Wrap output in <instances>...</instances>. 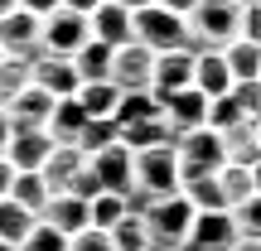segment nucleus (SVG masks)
<instances>
[{
	"label": "nucleus",
	"instance_id": "f257e3e1",
	"mask_svg": "<svg viewBox=\"0 0 261 251\" xmlns=\"http://www.w3.org/2000/svg\"><path fill=\"white\" fill-rule=\"evenodd\" d=\"M140 217H145L150 227V246L155 251H184L189 242V227H194L198 208L189 203L184 193H165V198H145V203H136Z\"/></svg>",
	"mask_w": 261,
	"mask_h": 251
},
{
	"label": "nucleus",
	"instance_id": "f03ea898",
	"mask_svg": "<svg viewBox=\"0 0 261 251\" xmlns=\"http://www.w3.org/2000/svg\"><path fill=\"white\" fill-rule=\"evenodd\" d=\"M232 39H242V5L232 0H198L189 10V48H227Z\"/></svg>",
	"mask_w": 261,
	"mask_h": 251
},
{
	"label": "nucleus",
	"instance_id": "7ed1b4c3",
	"mask_svg": "<svg viewBox=\"0 0 261 251\" xmlns=\"http://www.w3.org/2000/svg\"><path fill=\"white\" fill-rule=\"evenodd\" d=\"M136 155V198L130 203H145V198H165L184 188V169H179V150L174 145H150V150H130Z\"/></svg>",
	"mask_w": 261,
	"mask_h": 251
},
{
	"label": "nucleus",
	"instance_id": "20e7f679",
	"mask_svg": "<svg viewBox=\"0 0 261 251\" xmlns=\"http://www.w3.org/2000/svg\"><path fill=\"white\" fill-rule=\"evenodd\" d=\"M136 44H145L150 53H169V48H189V19L174 15V10H165L155 0V5L136 10Z\"/></svg>",
	"mask_w": 261,
	"mask_h": 251
},
{
	"label": "nucleus",
	"instance_id": "39448f33",
	"mask_svg": "<svg viewBox=\"0 0 261 251\" xmlns=\"http://www.w3.org/2000/svg\"><path fill=\"white\" fill-rule=\"evenodd\" d=\"M174 150H179V169H184V179H194V174H218V169L227 164V140L218 135L213 126L179 135Z\"/></svg>",
	"mask_w": 261,
	"mask_h": 251
},
{
	"label": "nucleus",
	"instance_id": "423d86ee",
	"mask_svg": "<svg viewBox=\"0 0 261 251\" xmlns=\"http://www.w3.org/2000/svg\"><path fill=\"white\" fill-rule=\"evenodd\" d=\"M237 242H242V232H237L232 208H218V213H198L194 217L184 251H232Z\"/></svg>",
	"mask_w": 261,
	"mask_h": 251
},
{
	"label": "nucleus",
	"instance_id": "0eeeda50",
	"mask_svg": "<svg viewBox=\"0 0 261 251\" xmlns=\"http://www.w3.org/2000/svg\"><path fill=\"white\" fill-rule=\"evenodd\" d=\"M92 174L102 179V188L107 193H121V198H136V155L116 140V145H107V150H97L92 159Z\"/></svg>",
	"mask_w": 261,
	"mask_h": 251
},
{
	"label": "nucleus",
	"instance_id": "6e6552de",
	"mask_svg": "<svg viewBox=\"0 0 261 251\" xmlns=\"http://www.w3.org/2000/svg\"><path fill=\"white\" fill-rule=\"evenodd\" d=\"M92 39V19L87 15H73V10H54L44 19V53H58V58H73L77 48Z\"/></svg>",
	"mask_w": 261,
	"mask_h": 251
},
{
	"label": "nucleus",
	"instance_id": "1a4fd4ad",
	"mask_svg": "<svg viewBox=\"0 0 261 251\" xmlns=\"http://www.w3.org/2000/svg\"><path fill=\"white\" fill-rule=\"evenodd\" d=\"M194 63H198V53H194V48H169V53H155L150 92L165 102L169 92H184V87H194Z\"/></svg>",
	"mask_w": 261,
	"mask_h": 251
},
{
	"label": "nucleus",
	"instance_id": "9d476101",
	"mask_svg": "<svg viewBox=\"0 0 261 251\" xmlns=\"http://www.w3.org/2000/svg\"><path fill=\"white\" fill-rule=\"evenodd\" d=\"M150 73H155V53H150L145 44H121L112 58V82L121 87V92H150Z\"/></svg>",
	"mask_w": 261,
	"mask_h": 251
},
{
	"label": "nucleus",
	"instance_id": "9b49d317",
	"mask_svg": "<svg viewBox=\"0 0 261 251\" xmlns=\"http://www.w3.org/2000/svg\"><path fill=\"white\" fill-rule=\"evenodd\" d=\"M160 111H165V126L179 135H189V130H203L208 126V97L198 92V87H184V92H169L165 102H160Z\"/></svg>",
	"mask_w": 261,
	"mask_h": 251
},
{
	"label": "nucleus",
	"instance_id": "f8f14e48",
	"mask_svg": "<svg viewBox=\"0 0 261 251\" xmlns=\"http://www.w3.org/2000/svg\"><path fill=\"white\" fill-rule=\"evenodd\" d=\"M34 82L44 87L48 97H77V87H83V73H77V63L73 58H58V53H44L39 48L34 53Z\"/></svg>",
	"mask_w": 261,
	"mask_h": 251
},
{
	"label": "nucleus",
	"instance_id": "ddd939ff",
	"mask_svg": "<svg viewBox=\"0 0 261 251\" xmlns=\"http://www.w3.org/2000/svg\"><path fill=\"white\" fill-rule=\"evenodd\" d=\"M0 48H5V53H24V58H34L39 48H44V19L29 15V10L5 15V19H0Z\"/></svg>",
	"mask_w": 261,
	"mask_h": 251
},
{
	"label": "nucleus",
	"instance_id": "4468645a",
	"mask_svg": "<svg viewBox=\"0 0 261 251\" xmlns=\"http://www.w3.org/2000/svg\"><path fill=\"white\" fill-rule=\"evenodd\" d=\"M54 145L58 140L48 135L44 126H34V130H15V140H10V150H5V159L24 174V169H44L48 164V155H54Z\"/></svg>",
	"mask_w": 261,
	"mask_h": 251
},
{
	"label": "nucleus",
	"instance_id": "2eb2a0df",
	"mask_svg": "<svg viewBox=\"0 0 261 251\" xmlns=\"http://www.w3.org/2000/svg\"><path fill=\"white\" fill-rule=\"evenodd\" d=\"M54 102H58V97H48V92H44L39 82H29L24 92H19L15 102L5 106V111H10V121H15V130H34V126H44V130H48V116H54Z\"/></svg>",
	"mask_w": 261,
	"mask_h": 251
},
{
	"label": "nucleus",
	"instance_id": "dca6fc26",
	"mask_svg": "<svg viewBox=\"0 0 261 251\" xmlns=\"http://www.w3.org/2000/svg\"><path fill=\"white\" fill-rule=\"evenodd\" d=\"M194 87L208 97V102L232 92V68H227L223 48H203V53H198V63H194Z\"/></svg>",
	"mask_w": 261,
	"mask_h": 251
},
{
	"label": "nucleus",
	"instance_id": "f3484780",
	"mask_svg": "<svg viewBox=\"0 0 261 251\" xmlns=\"http://www.w3.org/2000/svg\"><path fill=\"white\" fill-rule=\"evenodd\" d=\"M92 39H102V44H112V48L130 44V39H136V19H130V10L102 0V5L92 10Z\"/></svg>",
	"mask_w": 261,
	"mask_h": 251
},
{
	"label": "nucleus",
	"instance_id": "a211bd4d",
	"mask_svg": "<svg viewBox=\"0 0 261 251\" xmlns=\"http://www.w3.org/2000/svg\"><path fill=\"white\" fill-rule=\"evenodd\" d=\"M44 222L58 227L63 237H77L83 227H92V217H87V198H77V193H54V198H48V208H44Z\"/></svg>",
	"mask_w": 261,
	"mask_h": 251
},
{
	"label": "nucleus",
	"instance_id": "6ab92c4d",
	"mask_svg": "<svg viewBox=\"0 0 261 251\" xmlns=\"http://www.w3.org/2000/svg\"><path fill=\"white\" fill-rule=\"evenodd\" d=\"M83 169H87V155H83L77 145H54V155H48V164L39 169V174L48 179V188H54V193H63V188L73 184Z\"/></svg>",
	"mask_w": 261,
	"mask_h": 251
},
{
	"label": "nucleus",
	"instance_id": "aec40b11",
	"mask_svg": "<svg viewBox=\"0 0 261 251\" xmlns=\"http://www.w3.org/2000/svg\"><path fill=\"white\" fill-rule=\"evenodd\" d=\"M87 126V111L77 97H63V102H54V116H48V135L58 140V145H77V135H83Z\"/></svg>",
	"mask_w": 261,
	"mask_h": 251
},
{
	"label": "nucleus",
	"instance_id": "412c9836",
	"mask_svg": "<svg viewBox=\"0 0 261 251\" xmlns=\"http://www.w3.org/2000/svg\"><path fill=\"white\" fill-rule=\"evenodd\" d=\"M112 58H116L112 44L87 39V44L73 53V63H77V73H83V82H112Z\"/></svg>",
	"mask_w": 261,
	"mask_h": 251
},
{
	"label": "nucleus",
	"instance_id": "4be33fe9",
	"mask_svg": "<svg viewBox=\"0 0 261 251\" xmlns=\"http://www.w3.org/2000/svg\"><path fill=\"white\" fill-rule=\"evenodd\" d=\"M227 68H232V87L237 82H261V44L252 39H232V44L223 48Z\"/></svg>",
	"mask_w": 261,
	"mask_h": 251
},
{
	"label": "nucleus",
	"instance_id": "5701e85b",
	"mask_svg": "<svg viewBox=\"0 0 261 251\" xmlns=\"http://www.w3.org/2000/svg\"><path fill=\"white\" fill-rule=\"evenodd\" d=\"M29 82H34V58H24V53H5L0 58V106H10Z\"/></svg>",
	"mask_w": 261,
	"mask_h": 251
},
{
	"label": "nucleus",
	"instance_id": "b1692460",
	"mask_svg": "<svg viewBox=\"0 0 261 251\" xmlns=\"http://www.w3.org/2000/svg\"><path fill=\"white\" fill-rule=\"evenodd\" d=\"M39 227V213H29L24 203H15V198H0V242L10 246H24V237Z\"/></svg>",
	"mask_w": 261,
	"mask_h": 251
},
{
	"label": "nucleus",
	"instance_id": "393cba45",
	"mask_svg": "<svg viewBox=\"0 0 261 251\" xmlns=\"http://www.w3.org/2000/svg\"><path fill=\"white\" fill-rule=\"evenodd\" d=\"M77 102H83L87 121H112L116 102H121V87H116V82H83V87H77Z\"/></svg>",
	"mask_w": 261,
	"mask_h": 251
},
{
	"label": "nucleus",
	"instance_id": "a878e982",
	"mask_svg": "<svg viewBox=\"0 0 261 251\" xmlns=\"http://www.w3.org/2000/svg\"><path fill=\"white\" fill-rule=\"evenodd\" d=\"M10 198H15V203H24L29 213L44 217V208H48V198H54V188H48V179L39 174V169H24V174H15V188H10Z\"/></svg>",
	"mask_w": 261,
	"mask_h": 251
},
{
	"label": "nucleus",
	"instance_id": "bb28decb",
	"mask_svg": "<svg viewBox=\"0 0 261 251\" xmlns=\"http://www.w3.org/2000/svg\"><path fill=\"white\" fill-rule=\"evenodd\" d=\"M179 193H184L198 213H218V208H227V193H223V184H218V174H194V179H184Z\"/></svg>",
	"mask_w": 261,
	"mask_h": 251
},
{
	"label": "nucleus",
	"instance_id": "cd10ccee",
	"mask_svg": "<svg viewBox=\"0 0 261 251\" xmlns=\"http://www.w3.org/2000/svg\"><path fill=\"white\" fill-rule=\"evenodd\" d=\"M155 116H165L160 111V97L155 92H121V102H116V130L121 126H136V121H155Z\"/></svg>",
	"mask_w": 261,
	"mask_h": 251
},
{
	"label": "nucleus",
	"instance_id": "c85d7f7f",
	"mask_svg": "<svg viewBox=\"0 0 261 251\" xmlns=\"http://www.w3.org/2000/svg\"><path fill=\"white\" fill-rule=\"evenodd\" d=\"M121 145H126V150L174 145V130L165 126V116H155V121H136V126H121Z\"/></svg>",
	"mask_w": 261,
	"mask_h": 251
},
{
	"label": "nucleus",
	"instance_id": "c756f323",
	"mask_svg": "<svg viewBox=\"0 0 261 251\" xmlns=\"http://www.w3.org/2000/svg\"><path fill=\"white\" fill-rule=\"evenodd\" d=\"M112 242H116V251H155V246H150V227H145V217H140V208H130L121 222L112 227Z\"/></svg>",
	"mask_w": 261,
	"mask_h": 251
},
{
	"label": "nucleus",
	"instance_id": "7c9ffc66",
	"mask_svg": "<svg viewBox=\"0 0 261 251\" xmlns=\"http://www.w3.org/2000/svg\"><path fill=\"white\" fill-rule=\"evenodd\" d=\"M130 208H136L130 198H121V193H107V188H102V193H97L92 203H87V217H92V227H102V232H112V227L121 222V217L130 213Z\"/></svg>",
	"mask_w": 261,
	"mask_h": 251
},
{
	"label": "nucleus",
	"instance_id": "2f4dec72",
	"mask_svg": "<svg viewBox=\"0 0 261 251\" xmlns=\"http://www.w3.org/2000/svg\"><path fill=\"white\" fill-rule=\"evenodd\" d=\"M218 184H223V193H227V208H237L242 198L256 193L252 188V164H223L218 169Z\"/></svg>",
	"mask_w": 261,
	"mask_h": 251
},
{
	"label": "nucleus",
	"instance_id": "473e14b6",
	"mask_svg": "<svg viewBox=\"0 0 261 251\" xmlns=\"http://www.w3.org/2000/svg\"><path fill=\"white\" fill-rule=\"evenodd\" d=\"M116 140H121V130H116V121H87V126H83V135H77V150H83V155L92 159L97 150L116 145Z\"/></svg>",
	"mask_w": 261,
	"mask_h": 251
},
{
	"label": "nucleus",
	"instance_id": "72a5a7b5",
	"mask_svg": "<svg viewBox=\"0 0 261 251\" xmlns=\"http://www.w3.org/2000/svg\"><path fill=\"white\" fill-rule=\"evenodd\" d=\"M19 251H68V237L58 232V227H48L44 217H39V227L24 237V246H19Z\"/></svg>",
	"mask_w": 261,
	"mask_h": 251
},
{
	"label": "nucleus",
	"instance_id": "f704fd0d",
	"mask_svg": "<svg viewBox=\"0 0 261 251\" xmlns=\"http://www.w3.org/2000/svg\"><path fill=\"white\" fill-rule=\"evenodd\" d=\"M232 217H237V232L242 237H261V193L242 198V203L232 208Z\"/></svg>",
	"mask_w": 261,
	"mask_h": 251
},
{
	"label": "nucleus",
	"instance_id": "c9c22d12",
	"mask_svg": "<svg viewBox=\"0 0 261 251\" xmlns=\"http://www.w3.org/2000/svg\"><path fill=\"white\" fill-rule=\"evenodd\" d=\"M68 251H116V242L102 227H83L77 237H68Z\"/></svg>",
	"mask_w": 261,
	"mask_h": 251
},
{
	"label": "nucleus",
	"instance_id": "e433bc0d",
	"mask_svg": "<svg viewBox=\"0 0 261 251\" xmlns=\"http://www.w3.org/2000/svg\"><path fill=\"white\" fill-rule=\"evenodd\" d=\"M232 97L242 102L247 121H261V82H237V87H232Z\"/></svg>",
	"mask_w": 261,
	"mask_h": 251
},
{
	"label": "nucleus",
	"instance_id": "4c0bfd02",
	"mask_svg": "<svg viewBox=\"0 0 261 251\" xmlns=\"http://www.w3.org/2000/svg\"><path fill=\"white\" fill-rule=\"evenodd\" d=\"M242 39H252V44H261V0H252V5H242Z\"/></svg>",
	"mask_w": 261,
	"mask_h": 251
},
{
	"label": "nucleus",
	"instance_id": "58836bf2",
	"mask_svg": "<svg viewBox=\"0 0 261 251\" xmlns=\"http://www.w3.org/2000/svg\"><path fill=\"white\" fill-rule=\"evenodd\" d=\"M19 10H29V15H39V19H48L54 10H63V0H19Z\"/></svg>",
	"mask_w": 261,
	"mask_h": 251
},
{
	"label": "nucleus",
	"instance_id": "ea45409f",
	"mask_svg": "<svg viewBox=\"0 0 261 251\" xmlns=\"http://www.w3.org/2000/svg\"><path fill=\"white\" fill-rule=\"evenodd\" d=\"M15 174H19V169L10 164L5 155H0V198H10V188H15Z\"/></svg>",
	"mask_w": 261,
	"mask_h": 251
},
{
	"label": "nucleus",
	"instance_id": "a19ab883",
	"mask_svg": "<svg viewBox=\"0 0 261 251\" xmlns=\"http://www.w3.org/2000/svg\"><path fill=\"white\" fill-rule=\"evenodd\" d=\"M10 140H15V121H10V111L0 106V155L10 150Z\"/></svg>",
	"mask_w": 261,
	"mask_h": 251
},
{
	"label": "nucleus",
	"instance_id": "79ce46f5",
	"mask_svg": "<svg viewBox=\"0 0 261 251\" xmlns=\"http://www.w3.org/2000/svg\"><path fill=\"white\" fill-rule=\"evenodd\" d=\"M102 5V0H63V10H73V15H87L92 19V10Z\"/></svg>",
	"mask_w": 261,
	"mask_h": 251
},
{
	"label": "nucleus",
	"instance_id": "37998d69",
	"mask_svg": "<svg viewBox=\"0 0 261 251\" xmlns=\"http://www.w3.org/2000/svg\"><path fill=\"white\" fill-rule=\"evenodd\" d=\"M160 5H165V10H174V15H184V19H189V10H194L198 0H160Z\"/></svg>",
	"mask_w": 261,
	"mask_h": 251
},
{
	"label": "nucleus",
	"instance_id": "c03bdc74",
	"mask_svg": "<svg viewBox=\"0 0 261 251\" xmlns=\"http://www.w3.org/2000/svg\"><path fill=\"white\" fill-rule=\"evenodd\" d=\"M112 5H121V10H130V15H136V10H145V5H155V0H112Z\"/></svg>",
	"mask_w": 261,
	"mask_h": 251
},
{
	"label": "nucleus",
	"instance_id": "a18cd8bd",
	"mask_svg": "<svg viewBox=\"0 0 261 251\" xmlns=\"http://www.w3.org/2000/svg\"><path fill=\"white\" fill-rule=\"evenodd\" d=\"M232 251H261V237H242V242H237Z\"/></svg>",
	"mask_w": 261,
	"mask_h": 251
},
{
	"label": "nucleus",
	"instance_id": "49530a36",
	"mask_svg": "<svg viewBox=\"0 0 261 251\" xmlns=\"http://www.w3.org/2000/svg\"><path fill=\"white\" fill-rule=\"evenodd\" d=\"M15 10H19V0H0V19H5V15H15Z\"/></svg>",
	"mask_w": 261,
	"mask_h": 251
},
{
	"label": "nucleus",
	"instance_id": "de8ad7c7",
	"mask_svg": "<svg viewBox=\"0 0 261 251\" xmlns=\"http://www.w3.org/2000/svg\"><path fill=\"white\" fill-rule=\"evenodd\" d=\"M252 188H256V193H261V159H256V164H252Z\"/></svg>",
	"mask_w": 261,
	"mask_h": 251
},
{
	"label": "nucleus",
	"instance_id": "09e8293b",
	"mask_svg": "<svg viewBox=\"0 0 261 251\" xmlns=\"http://www.w3.org/2000/svg\"><path fill=\"white\" fill-rule=\"evenodd\" d=\"M0 251H19V246H10V242H0Z\"/></svg>",
	"mask_w": 261,
	"mask_h": 251
},
{
	"label": "nucleus",
	"instance_id": "8fccbe9b",
	"mask_svg": "<svg viewBox=\"0 0 261 251\" xmlns=\"http://www.w3.org/2000/svg\"><path fill=\"white\" fill-rule=\"evenodd\" d=\"M232 5H252V0H232Z\"/></svg>",
	"mask_w": 261,
	"mask_h": 251
},
{
	"label": "nucleus",
	"instance_id": "3c124183",
	"mask_svg": "<svg viewBox=\"0 0 261 251\" xmlns=\"http://www.w3.org/2000/svg\"><path fill=\"white\" fill-rule=\"evenodd\" d=\"M256 140H261V121H256Z\"/></svg>",
	"mask_w": 261,
	"mask_h": 251
},
{
	"label": "nucleus",
	"instance_id": "603ef678",
	"mask_svg": "<svg viewBox=\"0 0 261 251\" xmlns=\"http://www.w3.org/2000/svg\"><path fill=\"white\" fill-rule=\"evenodd\" d=\"M0 58H5V48H0Z\"/></svg>",
	"mask_w": 261,
	"mask_h": 251
}]
</instances>
